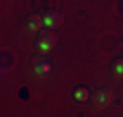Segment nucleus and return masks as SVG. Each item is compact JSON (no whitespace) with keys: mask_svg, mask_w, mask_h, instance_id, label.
I'll list each match as a JSON object with an SVG mask.
<instances>
[{"mask_svg":"<svg viewBox=\"0 0 123 117\" xmlns=\"http://www.w3.org/2000/svg\"><path fill=\"white\" fill-rule=\"evenodd\" d=\"M57 43H59V35L55 33V29H43V31L37 33L35 49L39 51V55H47L49 51L55 49Z\"/></svg>","mask_w":123,"mask_h":117,"instance_id":"nucleus-1","label":"nucleus"},{"mask_svg":"<svg viewBox=\"0 0 123 117\" xmlns=\"http://www.w3.org/2000/svg\"><path fill=\"white\" fill-rule=\"evenodd\" d=\"M31 66H33V70H35L37 76H49L51 70H53V64L43 55H33L31 57Z\"/></svg>","mask_w":123,"mask_h":117,"instance_id":"nucleus-2","label":"nucleus"},{"mask_svg":"<svg viewBox=\"0 0 123 117\" xmlns=\"http://www.w3.org/2000/svg\"><path fill=\"white\" fill-rule=\"evenodd\" d=\"M111 90H107V88H100V90H96L94 94H92V101H94V105L98 109H104L111 104Z\"/></svg>","mask_w":123,"mask_h":117,"instance_id":"nucleus-3","label":"nucleus"},{"mask_svg":"<svg viewBox=\"0 0 123 117\" xmlns=\"http://www.w3.org/2000/svg\"><path fill=\"white\" fill-rule=\"evenodd\" d=\"M63 22H65V16L61 12H57V10H47L43 14V23H45V27H49V29L61 27Z\"/></svg>","mask_w":123,"mask_h":117,"instance_id":"nucleus-4","label":"nucleus"},{"mask_svg":"<svg viewBox=\"0 0 123 117\" xmlns=\"http://www.w3.org/2000/svg\"><path fill=\"white\" fill-rule=\"evenodd\" d=\"M43 16H39V14H29L27 16V27L31 29V31H41L43 27Z\"/></svg>","mask_w":123,"mask_h":117,"instance_id":"nucleus-5","label":"nucleus"},{"mask_svg":"<svg viewBox=\"0 0 123 117\" xmlns=\"http://www.w3.org/2000/svg\"><path fill=\"white\" fill-rule=\"evenodd\" d=\"M72 96H74L76 101H88V99H90V88H86V86H78V88H74Z\"/></svg>","mask_w":123,"mask_h":117,"instance_id":"nucleus-6","label":"nucleus"},{"mask_svg":"<svg viewBox=\"0 0 123 117\" xmlns=\"http://www.w3.org/2000/svg\"><path fill=\"white\" fill-rule=\"evenodd\" d=\"M111 72H113L115 76H121L123 78V57L115 58V61L111 63Z\"/></svg>","mask_w":123,"mask_h":117,"instance_id":"nucleus-7","label":"nucleus"}]
</instances>
